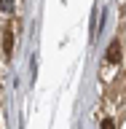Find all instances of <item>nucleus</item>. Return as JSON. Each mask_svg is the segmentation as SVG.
I'll use <instances>...</instances> for the list:
<instances>
[{
  "instance_id": "nucleus-4",
  "label": "nucleus",
  "mask_w": 126,
  "mask_h": 129,
  "mask_svg": "<svg viewBox=\"0 0 126 129\" xmlns=\"http://www.w3.org/2000/svg\"><path fill=\"white\" fill-rule=\"evenodd\" d=\"M102 129H115V121H113V118H105L102 121Z\"/></svg>"
},
{
  "instance_id": "nucleus-1",
  "label": "nucleus",
  "mask_w": 126,
  "mask_h": 129,
  "mask_svg": "<svg viewBox=\"0 0 126 129\" xmlns=\"http://www.w3.org/2000/svg\"><path fill=\"white\" fill-rule=\"evenodd\" d=\"M121 59H123L121 40H113L110 46H107V51H105V62H107V64H121Z\"/></svg>"
},
{
  "instance_id": "nucleus-2",
  "label": "nucleus",
  "mask_w": 126,
  "mask_h": 129,
  "mask_svg": "<svg viewBox=\"0 0 126 129\" xmlns=\"http://www.w3.org/2000/svg\"><path fill=\"white\" fill-rule=\"evenodd\" d=\"M3 51H6V56H11V51H14V32H11V27L3 32Z\"/></svg>"
},
{
  "instance_id": "nucleus-3",
  "label": "nucleus",
  "mask_w": 126,
  "mask_h": 129,
  "mask_svg": "<svg viewBox=\"0 0 126 129\" xmlns=\"http://www.w3.org/2000/svg\"><path fill=\"white\" fill-rule=\"evenodd\" d=\"M14 8H16V0H0V11L3 14H14Z\"/></svg>"
}]
</instances>
